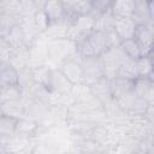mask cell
<instances>
[{
    "label": "cell",
    "mask_w": 154,
    "mask_h": 154,
    "mask_svg": "<svg viewBox=\"0 0 154 154\" xmlns=\"http://www.w3.org/2000/svg\"><path fill=\"white\" fill-rule=\"evenodd\" d=\"M77 53V45L69 38H58L48 41V59L47 64L51 67H59V65L67 58Z\"/></svg>",
    "instance_id": "obj_1"
},
{
    "label": "cell",
    "mask_w": 154,
    "mask_h": 154,
    "mask_svg": "<svg viewBox=\"0 0 154 154\" xmlns=\"http://www.w3.org/2000/svg\"><path fill=\"white\" fill-rule=\"evenodd\" d=\"M79 55V54H78ZM81 64L84 71L85 76V83L91 85L96 81L103 77V66L102 60L100 55H93V57H81Z\"/></svg>",
    "instance_id": "obj_2"
},
{
    "label": "cell",
    "mask_w": 154,
    "mask_h": 154,
    "mask_svg": "<svg viewBox=\"0 0 154 154\" xmlns=\"http://www.w3.org/2000/svg\"><path fill=\"white\" fill-rule=\"evenodd\" d=\"M77 54V53H76ZM75 55L65 59L60 65L59 69L60 71L65 75V77L75 85V84H81V83H85V76H84V71L81 64V59H76Z\"/></svg>",
    "instance_id": "obj_3"
},
{
    "label": "cell",
    "mask_w": 154,
    "mask_h": 154,
    "mask_svg": "<svg viewBox=\"0 0 154 154\" xmlns=\"http://www.w3.org/2000/svg\"><path fill=\"white\" fill-rule=\"evenodd\" d=\"M142 55H148V53L154 48V25L149 24H138L134 35Z\"/></svg>",
    "instance_id": "obj_4"
},
{
    "label": "cell",
    "mask_w": 154,
    "mask_h": 154,
    "mask_svg": "<svg viewBox=\"0 0 154 154\" xmlns=\"http://www.w3.org/2000/svg\"><path fill=\"white\" fill-rule=\"evenodd\" d=\"M72 87L73 84L65 77V75L60 71L59 67H52V72L48 82V89L51 90V93L70 94Z\"/></svg>",
    "instance_id": "obj_5"
},
{
    "label": "cell",
    "mask_w": 154,
    "mask_h": 154,
    "mask_svg": "<svg viewBox=\"0 0 154 154\" xmlns=\"http://www.w3.org/2000/svg\"><path fill=\"white\" fill-rule=\"evenodd\" d=\"M138 23L132 17H116L113 19V29L119 36L120 41L131 38L135 35Z\"/></svg>",
    "instance_id": "obj_6"
},
{
    "label": "cell",
    "mask_w": 154,
    "mask_h": 154,
    "mask_svg": "<svg viewBox=\"0 0 154 154\" xmlns=\"http://www.w3.org/2000/svg\"><path fill=\"white\" fill-rule=\"evenodd\" d=\"M66 17L75 19L82 14L91 13V1L90 0H61Z\"/></svg>",
    "instance_id": "obj_7"
},
{
    "label": "cell",
    "mask_w": 154,
    "mask_h": 154,
    "mask_svg": "<svg viewBox=\"0 0 154 154\" xmlns=\"http://www.w3.org/2000/svg\"><path fill=\"white\" fill-rule=\"evenodd\" d=\"M17 123L18 118L6 116V114H0V136H1V142L8 141L16 136L17 134Z\"/></svg>",
    "instance_id": "obj_8"
},
{
    "label": "cell",
    "mask_w": 154,
    "mask_h": 154,
    "mask_svg": "<svg viewBox=\"0 0 154 154\" xmlns=\"http://www.w3.org/2000/svg\"><path fill=\"white\" fill-rule=\"evenodd\" d=\"M18 70L8 61L0 63V87L18 84ZM19 85V84H18Z\"/></svg>",
    "instance_id": "obj_9"
},
{
    "label": "cell",
    "mask_w": 154,
    "mask_h": 154,
    "mask_svg": "<svg viewBox=\"0 0 154 154\" xmlns=\"http://www.w3.org/2000/svg\"><path fill=\"white\" fill-rule=\"evenodd\" d=\"M1 114H6V116H11L14 118H23L25 117V102L22 99L19 100H10V101H5L1 102Z\"/></svg>",
    "instance_id": "obj_10"
},
{
    "label": "cell",
    "mask_w": 154,
    "mask_h": 154,
    "mask_svg": "<svg viewBox=\"0 0 154 154\" xmlns=\"http://www.w3.org/2000/svg\"><path fill=\"white\" fill-rule=\"evenodd\" d=\"M136 10L135 0H113L111 12L116 17H132Z\"/></svg>",
    "instance_id": "obj_11"
},
{
    "label": "cell",
    "mask_w": 154,
    "mask_h": 154,
    "mask_svg": "<svg viewBox=\"0 0 154 154\" xmlns=\"http://www.w3.org/2000/svg\"><path fill=\"white\" fill-rule=\"evenodd\" d=\"M43 11L48 16L51 23L60 20L66 17L65 8H64L61 0H46V2L43 5Z\"/></svg>",
    "instance_id": "obj_12"
},
{
    "label": "cell",
    "mask_w": 154,
    "mask_h": 154,
    "mask_svg": "<svg viewBox=\"0 0 154 154\" xmlns=\"http://www.w3.org/2000/svg\"><path fill=\"white\" fill-rule=\"evenodd\" d=\"M0 13H6L17 18H22L24 13L22 0H0Z\"/></svg>",
    "instance_id": "obj_13"
},
{
    "label": "cell",
    "mask_w": 154,
    "mask_h": 154,
    "mask_svg": "<svg viewBox=\"0 0 154 154\" xmlns=\"http://www.w3.org/2000/svg\"><path fill=\"white\" fill-rule=\"evenodd\" d=\"M117 77H122V78H126V79H131V81L137 79L138 73H137V67H136V60L128 57L122 63Z\"/></svg>",
    "instance_id": "obj_14"
},
{
    "label": "cell",
    "mask_w": 154,
    "mask_h": 154,
    "mask_svg": "<svg viewBox=\"0 0 154 154\" xmlns=\"http://www.w3.org/2000/svg\"><path fill=\"white\" fill-rule=\"evenodd\" d=\"M31 71H32V77H34L35 83L42 84V85H45V87L48 88V82H49L52 67L48 66V65H41V66L32 67Z\"/></svg>",
    "instance_id": "obj_15"
},
{
    "label": "cell",
    "mask_w": 154,
    "mask_h": 154,
    "mask_svg": "<svg viewBox=\"0 0 154 154\" xmlns=\"http://www.w3.org/2000/svg\"><path fill=\"white\" fill-rule=\"evenodd\" d=\"M1 102L10 100H19L23 97V89L16 85H1Z\"/></svg>",
    "instance_id": "obj_16"
},
{
    "label": "cell",
    "mask_w": 154,
    "mask_h": 154,
    "mask_svg": "<svg viewBox=\"0 0 154 154\" xmlns=\"http://www.w3.org/2000/svg\"><path fill=\"white\" fill-rule=\"evenodd\" d=\"M120 46L123 48V51L126 53L128 57H130L131 59H138L140 57H142V53H141V49L136 42V40L134 37L131 38H126V40H123L120 42Z\"/></svg>",
    "instance_id": "obj_17"
},
{
    "label": "cell",
    "mask_w": 154,
    "mask_h": 154,
    "mask_svg": "<svg viewBox=\"0 0 154 154\" xmlns=\"http://www.w3.org/2000/svg\"><path fill=\"white\" fill-rule=\"evenodd\" d=\"M136 67L138 77H149L154 70V66L148 55H142L138 59H136Z\"/></svg>",
    "instance_id": "obj_18"
},
{
    "label": "cell",
    "mask_w": 154,
    "mask_h": 154,
    "mask_svg": "<svg viewBox=\"0 0 154 154\" xmlns=\"http://www.w3.org/2000/svg\"><path fill=\"white\" fill-rule=\"evenodd\" d=\"M34 22H35L36 29L38 30L40 34L45 32L46 29L48 28V25L51 24V20L48 18V16L46 14V12L43 11V8H40L34 13Z\"/></svg>",
    "instance_id": "obj_19"
},
{
    "label": "cell",
    "mask_w": 154,
    "mask_h": 154,
    "mask_svg": "<svg viewBox=\"0 0 154 154\" xmlns=\"http://www.w3.org/2000/svg\"><path fill=\"white\" fill-rule=\"evenodd\" d=\"M91 1V13L99 16L108 10H111L113 0H90Z\"/></svg>",
    "instance_id": "obj_20"
},
{
    "label": "cell",
    "mask_w": 154,
    "mask_h": 154,
    "mask_svg": "<svg viewBox=\"0 0 154 154\" xmlns=\"http://www.w3.org/2000/svg\"><path fill=\"white\" fill-rule=\"evenodd\" d=\"M142 97L146 100V102L148 103V106H153L154 107V81L149 79L148 85L142 95Z\"/></svg>",
    "instance_id": "obj_21"
},
{
    "label": "cell",
    "mask_w": 154,
    "mask_h": 154,
    "mask_svg": "<svg viewBox=\"0 0 154 154\" xmlns=\"http://www.w3.org/2000/svg\"><path fill=\"white\" fill-rule=\"evenodd\" d=\"M149 13H150V18L153 22L154 20V0H149Z\"/></svg>",
    "instance_id": "obj_22"
},
{
    "label": "cell",
    "mask_w": 154,
    "mask_h": 154,
    "mask_svg": "<svg viewBox=\"0 0 154 154\" xmlns=\"http://www.w3.org/2000/svg\"><path fill=\"white\" fill-rule=\"evenodd\" d=\"M148 58L150 59V61H152V64H153V66H154V48L148 53Z\"/></svg>",
    "instance_id": "obj_23"
},
{
    "label": "cell",
    "mask_w": 154,
    "mask_h": 154,
    "mask_svg": "<svg viewBox=\"0 0 154 154\" xmlns=\"http://www.w3.org/2000/svg\"><path fill=\"white\" fill-rule=\"evenodd\" d=\"M148 78H149V79H152V81H154V70H153V72L150 73V76H149Z\"/></svg>",
    "instance_id": "obj_24"
},
{
    "label": "cell",
    "mask_w": 154,
    "mask_h": 154,
    "mask_svg": "<svg viewBox=\"0 0 154 154\" xmlns=\"http://www.w3.org/2000/svg\"><path fill=\"white\" fill-rule=\"evenodd\" d=\"M152 23H153V25H154V20H153V22H152Z\"/></svg>",
    "instance_id": "obj_25"
}]
</instances>
